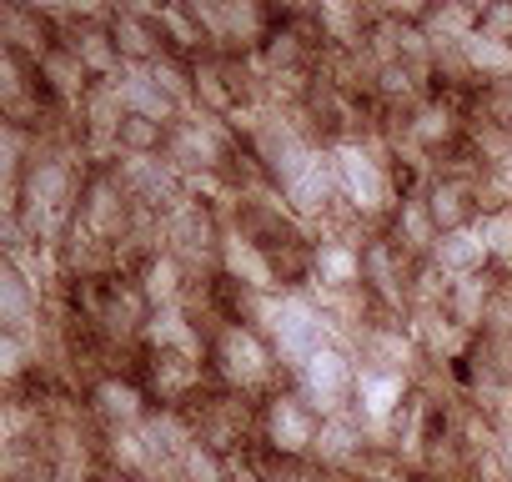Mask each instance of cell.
Wrapping results in <instances>:
<instances>
[{
	"mask_svg": "<svg viewBox=\"0 0 512 482\" xmlns=\"http://www.w3.org/2000/svg\"><path fill=\"white\" fill-rule=\"evenodd\" d=\"M362 282H372V292L382 302H402L407 282L397 272V247H387V241H372V247H362Z\"/></svg>",
	"mask_w": 512,
	"mask_h": 482,
	"instance_id": "obj_16",
	"label": "cell"
},
{
	"mask_svg": "<svg viewBox=\"0 0 512 482\" xmlns=\"http://www.w3.org/2000/svg\"><path fill=\"white\" fill-rule=\"evenodd\" d=\"M111 482H136V477H111Z\"/></svg>",
	"mask_w": 512,
	"mask_h": 482,
	"instance_id": "obj_28",
	"label": "cell"
},
{
	"mask_svg": "<svg viewBox=\"0 0 512 482\" xmlns=\"http://www.w3.org/2000/svg\"><path fill=\"white\" fill-rule=\"evenodd\" d=\"M221 267L236 287L256 292V297H267L277 287V262L272 252L262 247V241H251V236H226L221 241Z\"/></svg>",
	"mask_w": 512,
	"mask_h": 482,
	"instance_id": "obj_8",
	"label": "cell"
},
{
	"mask_svg": "<svg viewBox=\"0 0 512 482\" xmlns=\"http://www.w3.org/2000/svg\"><path fill=\"white\" fill-rule=\"evenodd\" d=\"M312 277L322 282V292L362 287V247H352V241H322L312 252Z\"/></svg>",
	"mask_w": 512,
	"mask_h": 482,
	"instance_id": "obj_12",
	"label": "cell"
},
{
	"mask_svg": "<svg viewBox=\"0 0 512 482\" xmlns=\"http://www.w3.org/2000/svg\"><path fill=\"white\" fill-rule=\"evenodd\" d=\"M482 236H487V252L512 262V211H487L482 216Z\"/></svg>",
	"mask_w": 512,
	"mask_h": 482,
	"instance_id": "obj_24",
	"label": "cell"
},
{
	"mask_svg": "<svg viewBox=\"0 0 512 482\" xmlns=\"http://www.w3.org/2000/svg\"><path fill=\"white\" fill-rule=\"evenodd\" d=\"M166 236L176 241V257H201V252H211L216 247V221H211V211L201 206V201H181L176 211H166Z\"/></svg>",
	"mask_w": 512,
	"mask_h": 482,
	"instance_id": "obj_11",
	"label": "cell"
},
{
	"mask_svg": "<svg viewBox=\"0 0 512 482\" xmlns=\"http://www.w3.org/2000/svg\"><path fill=\"white\" fill-rule=\"evenodd\" d=\"M277 186H282L287 206H297L302 216H322V211L342 196V186H337V156L307 146V151L277 176Z\"/></svg>",
	"mask_w": 512,
	"mask_h": 482,
	"instance_id": "obj_2",
	"label": "cell"
},
{
	"mask_svg": "<svg viewBox=\"0 0 512 482\" xmlns=\"http://www.w3.org/2000/svg\"><path fill=\"white\" fill-rule=\"evenodd\" d=\"M262 317H267V332H272V342H277V357H287L292 367H302L307 357H317L322 347H332L327 342V312L312 302V297H277V302H267L262 307Z\"/></svg>",
	"mask_w": 512,
	"mask_h": 482,
	"instance_id": "obj_1",
	"label": "cell"
},
{
	"mask_svg": "<svg viewBox=\"0 0 512 482\" xmlns=\"http://www.w3.org/2000/svg\"><path fill=\"white\" fill-rule=\"evenodd\" d=\"M146 342H151L156 352H166V357H191V362H201L196 327L181 317V307H161V312H151V322H146Z\"/></svg>",
	"mask_w": 512,
	"mask_h": 482,
	"instance_id": "obj_14",
	"label": "cell"
},
{
	"mask_svg": "<svg viewBox=\"0 0 512 482\" xmlns=\"http://www.w3.org/2000/svg\"><path fill=\"white\" fill-rule=\"evenodd\" d=\"M462 61H467V71H477V76L512 81V46H507V41H492V36L472 31V36L462 41Z\"/></svg>",
	"mask_w": 512,
	"mask_h": 482,
	"instance_id": "obj_19",
	"label": "cell"
},
{
	"mask_svg": "<svg viewBox=\"0 0 512 482\" xmlns=\"http://www.w3.org/2000/svg\"><path fill=\"white\" fill-rule=\"evenodd\" d=\"M487 257H492V252H487L482 221H472V226H462V231H447L437 247H432L437 272H447L452 282H457V277H482V262H487Z\"/></svg>",
	"mask_w": 512,
	"mask_h": 482,
	"instance_id": "obj_9",
	"label": "cell"
},
{
	"mask_svg": "<svg viewBox=\"0 0 512 482\" xmlns=\"http://www.w3.org/2000/svg\"><path fill=\"white\" fill-rule=\"evenodd\" d=\"M332 156H337V186H342V201H352V206H357V211H367V216L392 206L387 166H382L367 146L347 141V146H337Z\"/></svg>",
	"mask_w": 512,
	"mask_h": 482,
	"instance_id": "obj_4",
	"label": "cell"
},
{
	"mask_svg": "<svg viewBox=\"0 0 512 482\" xmlns=\"http://www.w3.org/2000/svg\"><path fill=\"white\" fill-rule=\"evenodd\" d=\"M41 76H51V86L61 91V96H76V91H86V66H81V56L71 51V46H61V51H41Z\"/></svg>",
	"mask_w": 512,
	"mask_h": 482,
	"instance_id": "obj_23",
	"label": "cell"
},
{
	"mask_svg": "<svg viewBox=\"0 0 512 482\" xmlns=\"http://www.w3.org/2000/svg\"><path fill=\"white\" fill-rule=\"evenodd\" d=\"M402 397H407V377L402 372H382V367H357V392H352V402H357V412L367 417V422H392V412L402 407Z\"/></svg>",
	"mask_w": 512,
	"mask_h": 482,
	"instance_id": "obj_10",
	"label": "cell"
},
{
	"mask_svg": "<svg viewBox=\"0 0 512 482\" xmlns=\"http://www.w3.org/2000/svg\"><path fill=\"white\" fill-rule=\"evenodd\" d=\"M96 412H101L111 427H141V422H146L141 392H136L131 382H101V387H96Z\"/></svg>",
	"mask_w": 512,
	"mask_h": 482,
	"instance_id": "obj_20",
	"label": "cell"
},
{
	"mask_svg": "<svg viewBox=\"0 0 512 482\" xmlns=\"http://www.w3.org/2000/svg\"><path fill=\"white\" fill-rule=\"evenodd\" d=\"M0 357H6V377L16 382V377L26 372V337L6 332V342H0Z\"/></svg>",
	"mask_w": 512,
	"mask_h": 482,
	"instance_id": "obj_27",
	"label": "cell"
},
{
	"mask_svg": "<svg viewBox=\"0 0 512 482\" xmlns=\"http://www.w3.org/2000/svg\"><path fill=\"white\" fill-rule=\"evenodd\" d=\"M427 216H432V226L447 236V231H462V226H472V191L467 186H457V181H437L432 191H427Z\"/></svg>",
	"mask_w": 512,
	"mask_h": 482,
	"instance_id": "obj_15",
	"label": "cell"
},
{
	"mask_svg": "<svg viewBox=\"0 0 512 482\" xmlns=\"http://www.w3.org/2000/svg\"><path fill=\"white\" fill-rule=\"evenodd\" d=\"M226 146H231V136H226L216 121H186V126H171V136H166V161H171L181 176H191V171L221 166V161H226Z\"/></svg>",
	"mask_w": 512,
	"mask_h": 482,
	"instance_id": "obj_6",
	"label": "cell"
},
{
	"mask_svg": "<svg viewBox=\"0 0 512 482\" xmlns=\"http://www.w3.org/2000/svg\"><path fill=\"white\" fill-rule=\"evenodd\" d=\"M462 332H472V327H482L487 322V282L482 277H457V282H447V307H442Z\"/></svg>",
	"mask_w": 512,
	"mask_h": 482,
	"instance_id": "obj_17",
	"label": "cell"
},
{
	"mask_svg": "<svg viewBox=\"0 0 512 482\" xmlns=\"http://www.w3.org/2000/svg\"><path fill=\"white\" fill-rule=\"evenodd\" d=\"M322 462H332V467H342V462H357V452H362V432H357V422L342 412V417H322V427H317V447H312Z\"/></svg>",
	"mask_w": 512,
	"mask_h": 482,
	"instance_id": "obj_18",
	"label": "cell"
},
{
	"mask_svg": "<svg viewBox=\"0 0 512 482\" xmlns=\"http://www.w3.org/2000/svg\"><path fill=\"white\" fill-rule=\"evenodd\" d=\"M216 362H221V377L236 387H262L272 377V347L251 327H226L216 342Z\"/></svg>",
	"mask_w": 512,
	"mask_h": 482,
	"instance_id": "obj_5",
	"label": "cell"
},
{
	"mask_svg": "<svg viewBox=\"0 0 512 482\" xmlns=\"http://www.w3.org/2000/svg\"><path fill=\"white\" fill-rule=\"evenodd\" d=\"M317 412H312V402L297 392V397H272V407H267V442L282 452V457H302V452H312L317 447Z\"/></svg>",
	"mask_w": 512,
	"mask_h": 482,
	"instance_id": "obj_7",
	"label": "cell"
},
{
	"mask_svg": "<svg viewBox=\"0 0 512 482\" xmlns=\"http://www.w3.org/2000/svg\"><path fill=\"white\" fill-rule=\"evenodd\" d=\"M477 31L512 46V6H482V11H477Z\"/></svg>",
	"mask_w": 512,
	"mask_h": 482,
	"instance_id": "obj_26",
	"label": "cell"
},
{
	"mask_svg": "<svg viewBox=\"0 0 512 482\" xmlns=\"http://www.w3.org/2000/svg\"><path fill=\"white\" fill-rule=\"evenodd\" d=\"M71 51L81 56V66L91 71V76H121V51H116V41H111V31H81L76 41H71Z\"/></svg>",
	"mask_w": 512,
	"mask_h": 482,
	"instance_id": "obj_21",
	"label": "cell"
},
{
	"mask_svg": "<svg viewBox=\"0 0 512 482\" xmlns=\"http://www.w3.org/2000/svg\"><path fill=\"white\" fill-rule=\"evenodd\" d=\"M141 297L151 302V312H161V307H176V302H181V267H176V257H151V262H146Z\"/></svg>",
	"mask_w": 512,
	"mask_h": 482,
	"instance_id": "obj_22",
	"label": "cell"
},
{
	"mask_svg": "<svg viewBox=\"0 0 512 482\" xmlns=\"http://www.w3.org/2000/svg\"><path fill=\"white\" fill-rule=\"evenodd\" d=\"M36 312H41V292H36V282H31L16 262H6V272H0V317H6V332L26 337L31 322H36Z\"/></svg>",
	"mask_w": 512,
	"mask_h": 482,
	"instance_id": "obj_13",
	"label": "cell"
},
{
	"mask_svg": "<svg viewBox=\"0 0 512 482\" xmlns=\"http://www.w3.org/2000/svg\"><path fill=\"white\" fill-rule=\"evenodd\" d=\"M297 382H302V397L312 402V412L322 417H342L347 412V397L357 392V367L342 347H322L317 357H307L297 367Z\"/></svg>",
	"mask_w": 512,
	"mask_h": 482,
	"instance_id": "obj_3",
	"label": "cell"
},
{
	"mask_svg": "<svg viewBox=\"0 0 512 482\" xmlns=\"http://www.w3.org/2000/svg\"><path fill=\"white\" fill-rule=\"evenodd\" d=\"M447 131H452V121H447L442 106H427V111H417V121H412V136H417L422 146H437Z\"/></svg>",
	"mask_w": 512,
	"mask_h": 482,
	"instance_id": "obj_25",
	"label": "cell"
}]
</instances>
